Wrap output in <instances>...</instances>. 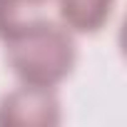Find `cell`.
I'll list each match as a JSON object with an SVG mask.
<instances>
[{"instance_id":"7a4b0ae2","label":"cell","mask_w":127,"mask_h":127,"mask_svg":"<svg viewBox=\"0 0 127 127\" xmlns=\"http://www.w3.org/2000/svg\"><path fill=\"white\" fill-rule=\"evenodd\" d=\"M60 122V100L47 87L20 85L0 100V125L50 127Z\"/></svg>"},{"instance_id":"277c9868","label":"cell","mask_w":127,"mask_h":127,"mask_svg":"<svg viewBox=\"0 0 127 127\" xmlns=\"http://www.w3.org/2000/svg\"><path fill=\"white\" fill-rule=\"evenodd\" d=\"M40 8L32 0H0V40H8L25 25L40 18Z\"/></svg>"},{"instance_id":"3957f363","label":"cell","mask_w":127,"mask_h":127,"mask_svg":"<svg viewBox=\"0 0 127 127\" xmlns=\"http://www.w3.org/2000/svg\"><path fill=\"white\" fill-rule=\"evenodd\" d=\"M60 20L70 32L92 35L105 28L112 15L115 0H57Z\"/></svg>"},{"instance_id":"5b68a950","label":"cell","mask_w":127,"mask_h":127,"mask_svg":"<svg viewBox=\"0 0 127 127\" xmlns=\"http://www.w3.org/2000/svg\"><path fill=\"white\" fill-rule=\"evenodd\" d=\"M32 3H37V5H42V3H47V0H32Z\"/></svg>"},{"instance_id":"6da1fadb","label":"cell","mask_w":127,"mask_h":127,"mask_svg":"<svg viewBox=\"0 0 127 127\" xmlns=\"http://www.w3.org/2000/svg\"><path fill=\"white\" fill-rule=\"evenodd\" d=\"M5 57L20 85L55 90L72 72L77 62V47L72 32L65 25L40 15L5 40Z\"/></svg>"}]
</instances>
